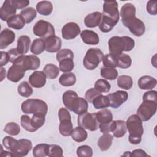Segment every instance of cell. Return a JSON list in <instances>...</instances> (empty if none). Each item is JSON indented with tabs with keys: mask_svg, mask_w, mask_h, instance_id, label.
<instances>
[{
	"mask_svg": "<svg viewBox=\"0 0 157 157\" xmlns=\"http://www.w3.org/2000/svg\"><path fill=\"white\" fill-rule=\"evenodd\" d=\"M118 5L116 1H104L102 18L99 25V29L103 33H109L119 21L120 14Z\"/></svg>",
	"mask_w": 157,
	"mask_h": 157,
	"instance_id": "1",
	"label": "cell"
},
{
	"mask_svg": "<svg viewBox=\"0 0 157 157\" xmlns=\"http://www.w3.org/2000/svg\"><path fill=\"white\" fill-rule=\"evenodd\" d=\"M108 45L110 53L118 56L123 52L132 50L135 46V42L129 36H113L109 40Z\"/></svg>",
	"mask_w": 157,
	"mask_h": 157,
	"instance_id": "2",
	"label": "cell"
},
{
	"mask_svg": "<svg viewBox=\"0 0 157 157\" xmlns=\"http://www.w3.org/2000/svg\"><path fill=\"white\" fill-rule=\"evenodd\" d=\"M126 128L129 132V142L134 145L140 143L144 134L142 121L137 114L129 117L126 122Z\"/></svg>",
	"mask_w": 157,
	"mask_h": 157,
	"instance_id": "3",
	"label": "cell"
},
{
	"mask_svg": "<svg viewBox=\"0 0 157 157\" xmlns=\"http://www.w3.org/2000/svg\"><path fill=\"white\" fill-rule=\"evenodd\" d=\"M21 109L25 114H44L47 115L48 105L47 103L39 99H28L23 101L21 105Z\"/></svg>",
	"mask_w": 157,
	"mask_h": 157,
	"instance_id": "4",
	"label": "cell"
},
{
	"mask_svg": "<svg viewBox=\"0 0 157 157\" xmlns=\"http://www.w3.org/2000/svg\"><path fill=\"white\" fill-rule=\"evenodd\" d=\"M103 58L104 53L99 48H91L87 50L83 58V66L88 70H94L99 66Z\"/></svg>",
	"mask_w": 157,
	"mask_h": 157,
	"instance_id": "5",
	"label": "cell"
},
{
	"mask_svg": "<svg viewBox=\"0 0 157 157\" xmlns=\"http://www.w3.org/2000/svg\"><path fill=\"white\" fill-rule=\"evenodd\" d=\"M157 109V101L143 99L137 110V115L142 121H147L155 114Z\"/></svg>",
	"mask_w": 157,
	"mask_h": 157,
	"instance_id": "6",
	"label": "cell"
},
{
	"mask_svg": "<svg viewBox=\"0 0 157 157\" xmlns=\"http://www.w3.org/2000/svg\"><path fill=\"white\" fill-rule=\"evenodd\" d=\"M59 120V131L63 136H69L73 130V125L71 121V116L66 108L61 107L58 111Z\"/></svg>",
	"mask_w": 157,
	"mask_h": 157,
	"instance_id": "7",
	"label": "cell"
},
{
	"mask_svg": "<svg viewBox=\"0 0 157 157\" xmlns=\"http://www.w3.org/2000/svg\"><path fill=\"white\" fill-rule=\"evenodd\" d=\"M33 32L35 36L44 40L55 34L53 26L48 21L44 20H39L35 23L33 28Z\"/></svg>",
	"mask_w": 157,
	"mask_h": 157,
	"instance_id": "8",
	"label": "cell"
},
{
	"mask_svg": "<svg viewBox=\"0 0 157 157\" xmlns=\"http://www.w3.org/2000/svg\"><path fill=\"white\" fill-rule=\"evenodd\" d=\"M77 123L79 126L91 131H96L99 126V123L96 119V112H85L79 115L77 118Z\"/></svg>",
	"mask_w": 157,
	"mask_h": 157,
	"instance_id": "9",
	"label": "cell"
},
{
	"mask_svg": "<svg viewBox=\"0 0 157 157\" xmlns=\"http://www.w3.org/2000/svg\"><path fill=\"white\" fill-rule=\"evenodd\" d=\"M13 64L20 65L25 71L28 70H36L40 67V60L35 55H21Z\"/></svg>",
	"mask_w": 157,
	"mask_h": 157,
	"instance_id": "10",
	"label": "cell"
},
{
	"mask_svg": "<svg viewBox=\"0 0 157 157\" xmlns=\"http://www.w3.org/2000/svg\"><path fill=\"white\" fill-rule=\"evenodd\" d=\"M122 23L125 27L128 28L130 32L135 36H142L145 31V26L144 23L136 17L126 21H122Z\"/></svg>",
	"mask_w": 157,
	"mask_h": 157,
	"instance_id": "11",
	"label": "cell"
},
{
	"mask_svg": "<svg viewBox=\"0 0 157 157\" xmlns=\"http://www.w3.org/2000/svg\"><path fill=\"white\" fill-rule=\"evenodd\" d=\"M107 96L109 100V106L112 108L117 109L128 100V94L125 91L118 90L114 93L107 94Z\"/></svg>",
	"mask_w": 157,
	"mask_h": 157,
	"instance_id": "12",
	"label": "cell"
},
{
	"mask_svg": "<svg viewBox=\"0 0 157 157\" xmlns=\"http://www.w3.org/2000/svg\"><path fill=\"white\" fill-rule=\"evenodd\" d=\"M80 33L78 25L75 22H69L65 24L61 29L62 37L66 40H71L75 38Z\"/></svg>",
	"mask_w": 157,
	"mask_h": 157,
	"instance_id": "13",
	"label": "cell"
},
{
	"mask_svg": "<svg viewBox=\"0 0 157 157\" xmlns=\"http://www.w3.org/2000/svg\"><path fill=\"white\" fill-rule=\"evenodd\" d=\"M25 73V71L20 65L13 64L8 69L7 77L9 80L17 83L24 77Z\"/></svg>",
	"mask_w": 157,
	"mask_h": 157,
	"instance_id": "14",
	"label": "cell"
},
{
	"mask_svg": "<svg viewBox=\"0 0 157 157\" xmlns=\"http://www.w3.org/2000/svg\"><path fill=\"white\" fill-rule=\"evenodd\" d=\"M28 80L29 83L32 86L39 88L43 87L45 85L47 77L43 71H36L29 75Z\"/></svg>",
	"mask_w": 157,
	"mask_h": 157,
	"instance_id": "15",
	"label": "cell"
},
{
	"mask_svg": "<svg viewBox=\"0 0 157 157\" xmlns=\"http://www.w3.org/2000/svg\"><path fill=\"white\" fill-rule=\"evenodd\" d=\"M88 108V104L87 101L83 98L77 96L74 99L69 110L79 115L86 112Z\"/></svg>",
	"mask_w": 157,
	"mask_h": 157,
	"instance_id": "16",
	"label": "cell"
},
{
	"mask_svg": "<svg viewBox=\"0 0 157 157\" xmlns=\"http://www.w3.org/2000/svg\"><path fill=\"white\" fill-rule=\"evenodd\" d=\"M110 132L117 138L123 137L127 132L126 122L121 120H112L110 124Z\"/></svg>",
	"mask_w": 157,
	"mask_h": 157,
	"instance_id": "17",
	"label": "cell"
},
{
	"mask_svg": "<svg viewBox=\"0 0 157 157\" xmlns=\"http://www.w3.org/2000/svg\"><path fill=\"white\" fill-rule=\"evenodd\" d=\"M45 44V50L50 53L58 52L60 50L62 44L61 39L53 35L44 39Z\"/></svg>",
	"mask_w": 157,
	"mask_h": 157,
	"instance_id": "18",
	"label": "cell"
},
{
	"mask_svg": "<svg viewBox=\"0 0 157 157\" xmlns=\"http://www.w3.org/2000/svg\"><path fill=\"white\" fill-rule=\"evenodd\" d=\"M17 9L12 4L10 0H6L0 8V18L2 21H7L9 18L16 15Z\"/></svg>",
	"mask_w": 157,
	"mask_h": 157,
	"instance_id": "19",
	"label": "cell"
},
{
	"mask_svg": "<svg viewBox=\"0 0 157 157\" xmlns=\"http://www.w3.org/2000/svg\"><path fill=\"white\" fill-rule=\"evenodd\" d=\"M15 39L14 32L8 28L4 29L0 33V48L4 49L12 44Z\"/></svg>",
	"mask_w": 157,
	"mask_h": 157,
	"instance_id": "20",
	"label": "cell"
},
{
	"mask_svg": "<svg viewBox=\"0 0 157 157\" xmlns=\"http://www.w3.org/2000/svg\"><path fill=\"white\" fill-rule=\"evenodd\" d=\"M80 37L82 41L88 45H97L99 42L98 34L91 30L85 29L80 33Z\"/></svg>",
	"mask_w": 157,
	"mask_h": 157,
	"instance_id": "21",
	"label": "cell"
},
{
	"mask_svg": "<svg viewBox=\"0 0 157 157\" xmlns=\"http://www.w3.org/2000/svg\"><path fill=\"white\" fill-rule=\"evenodd\" d=\"M102 18V13L99 12H94L88 14L84 18V23L88 28H95L99 25Z\"/></svg>",
	"mask_w": 157,
	"mask_h": 157,
	"instance_id": "22",
	"label": "cell"
},
{
	"mask_svg": "<svg viewBox=\"0 0 157 157\" xmlns=\"http://www.w3.org/2000/svg\"><path fill=\"white\" fill-rule=\"evenodd\" d=\"M156 79L150 75H143L138 80V86L141 90H151L156 86Z\"/></svg>",
	"mask_w": 157,
	"mask_h": 157,
	"instance_id": "23",
	"label": "cell"
},
{
	"mask_svg": "<svg viewBox=\"0 0 157 157\" xmlns=\"http://www.w3.org/2000/svg\"><path fill=\"white\" fill-rule=\"evenodd\" d=\"M136 7L131 3L124 4L120 9V17L121 22L126 21L132 17H136Z\"/></svg>",
	"mask_w": 157,
	"mask_h": 157,
	"instance_id": "24",
	"label": "cell"
},
{
	"mask_svg": "<svg viewBox=\"0 0 157 157\" xmlns=\"http://www.w3.org/2000/svg\"><path fill=\"white\" fill-rule=\"evenodd\" d=\"M19 142L20 146L17 151L14 153V157H23L26 156L33 147L32 142L29 139H21L19 140Z\"/></svg>",
	"mask_w": 157,
	"mask_h": 157,
	"instance_id": "25",
	"label": "cell"
},
{
	"mask_svg": "<svg viewBox=\"0 0 157 157\" xmlns=\"http://www.w3.org/2000/svg\"><path fill=\"white\" fill-rule=\"evenodd\" d=\"M25 24V20L20 14L15 15L7 21V25L9 28L17 30H20L23 28Z\"/></svg>",
	"mask_w": 157,
	"mask_h": 157,
	"instance_id": "26",
	"label": "cell"
},
{
	"mask_svg": "<svg viewBox=\"0 0 157 157\" xmlns=\"http://www.w3.org/2000/svg\"><path fill=\"white\" fill-rule=\"evenodd\" d=\"M31 44V39L29 36L23 35L20 36L17 40V49L18 52L21 54L25 55L28 53Z\"/></svg>",
	"mask_w": 157,
	"mask_h": 157,
	"instance_id": "27",
	"label": "cell"
},
{
	"mask_svg": "<svg viewBox=\"0 0 157 157\" xmlns=\"http://www.w3.org/2000/svg\"><path fill=\"white\" fill-rule=\"evenodd\" d=\"M2 145L7 150L12 152L13 157L20 146L19 140H17L10 136H5L2 139Z\"/></svg>",
	"mask_w": 157,
	"mask_h": 157,
	"instance_id": "28",
	"label": "cell"
},
{
	"mask_svg": "<svg viewBox=\"0 0 157 157\" xmlns=\"http://www.w3.org/2000/svg\"><path fill=\"white\" fill-rule=\"evenodd\" d=\"M96 117L99 125L108 124L113 120V115L111 111L107 109H104L96 112Z\"/></svg>",
	"mask_w": 157,
	"mask_h": 157,
	"instance_id": "29",
	"label": "cell"
},
{
	"mask_svg": "<svg viewBox=\"0 0 157 157\" xmlns=\"http://www.w3.org/2000/svg\"><path fill=\"white\" fill-rule=\"evenodd\" d=\"M113 139V136H112L109 133L104 134L99 138L97 145L101 151H106L109 150L111 147Z\"/></svg>",
	"mask_w": 157,
	"mask_h": 157,
	"instance_id": "30",
	"label": "cell"
},
{
	"mask_svg": "<svg viewBox=\"0 0 157 157\" xmlns=\"http://www.w3.org/2000/svg\"><path fill=\"white\" fill-rule=\"evenodd\" d=\"M53 5L50 1H42L37 2L36 5V10L42 15L48 16L50 15L53 11Z\"/></svg>",
	"mask_w": 157,
	"mask_h": 157,
	"instance_id": "31",
	"label": "cell"
},
{
	"mask_svg": "<svg viewBox=\"0 0 157 157\" xmlns=\"http://www.w3.org/2000/svg\"><path fill=\"white\" fill-rule=\"evenodd\" d=\"M71 136L74 141L77 142H82L87 139L88 133L83 128L78 126L73 129Z\"/></svg>",
	"mask_w": 157,
	"mask_h": 157,
	"instance_id": "32",
	"label": "cell"
},
{
	"mask_svg": "<svg viewBox=\"0 0 157 157\" xmlns=\"http://www.w3.org/2000/svg\"><path fill=\"white\" fill-rule=\"evenodd\" d=\"M44 50H45V44L44 39L39 38L33 41L30 47V51L33 54L35 55H40Z\"/></svg>",
	"mask_w": 157,
	"mask_h": 157,
	"instance_id": "33",
	"label": "cell"
},
{
	"mask_svg": "<svg viewBox=\"0 0 157 157\" xmlns=\"http://www.w3.org/2000/svg\"><path fill=\"white\" fill-rule=\"evenodd\" d=\"M76 82V76L72 72H66L63 74L59 78V83L63 86H73Z\"/></svg>",
	"mask_w": 157,
	"mask_h": 157,
	"instance_id": "34",
	"label": "cell"
},
{
	"mask_svg": "<svg viewBox=\"0 0 157 157\" xmlns=\"http://www.w3.org/2000/svg\"><path fill=\"white\" fill-rule=\"evenodd\" d=\"M59 68L53 64H47L44 69L43 72L45 74L47 78L52 80L56 78L59 74Z\"/></svg>",
	"mask_w": 157,
	"mask_h": 157,
	"instance_id": "35",
	"label": "cell"
},
{
	"mask_svg": "<svg viewBox=\"0 0 157 157\" xmlns=\"http://www.w3.org/2000/svg\"><path fill=\"white\" fill-rule=\"evenodd\" d=\"M92 104L96 109H105L109 107L110 102L107 96H104L102 94L96 97L92 101Z\"/></svg>",
	"mask_w": 157,
	"mask_h": 157,
	"instance_id": "36",
	"label": "cell"
},
{
	"mask_svg": "<svg viewBox=\"0 0 157 157\" xmlns=\"http://www.w3.org/2000/svg\"><path fill=\"white\" fill-rule=\"evenodd\" d=\"M117 85L122 89L128 90H130L133 85V80L131 76L126 75H121L118 77Z\"/></svg>",
	"mask_w": 157,
	"mask_h": 157,
	"instance_id": "37",
	"label": "cell"
},
{
	"mask_svg": "<svg viewBox=\"0 0 157 157\" xmlns=\"http://www.w3.org/2000/svg\"><path fill=\"white\" fill-rule=\"evenodd\" d=\"M49 145L47 144H39L36 145L33 150V155L34 157L48 156Z\"/></svg>",
	"mask_w": 157,
	"mask_h": 157,
	"instance_id": "38",
	"label": "cell"
},
{
	"mask_svg": "<svg viewBox=\"0 0 157 157\" xmlns=\"http://www.w3.org/2000/svg\"><path fill=\"white\" fill-rule=\"evenodd\" d=\"M101 76L106 80H115L117 78L118 73L117 70L114 67H104L100 71Z\"/></svg>",
	"mask_w": 157,
	"mask_h": 157,
	"instance_id": "39",
	"label": "cell"
},
{
	"mask_svg": "<svg viewBox=\"0 0 157 157\" xmlns=\"http://www.w3.org/2000/svg\"><path fill=\"white\" fill-rule=\"evenodd\" d=\"M17 91L21 96L25 98H29L33 93V88L26 81H23L18 85Z\"/></svg>",
	"mask_w": 157,
	"mask_h": 157,
	"instance_id": "40",
	"label": "cell"
},
{
	"mask_svg": "<svg viewBox=\"0 0 157 157\" xmlns=\"http://www.w3.org/2000/svg\"><path fill=\"white\" fill-rule=\"evenodd\" d=\"M78 95L77 93L72 90H67L63 93L62 96V101L63 104L67 109L69 110L74 99Z\"/></svg>",
	"mask_w": 157,
	"mask_h": 157,
	"instance_id": "41",
	"label": "cell"
},
{
	"mask_svg": "<svg viewBox=\"0 0 157 157\" xmlns=\"http://www.w3.org/2000/svg\"><path fill=\"white\" fill-rule=\"evenodd\" d=\"M20 15L23 17L26 23H29L36 17L37 12L33 7H29L23 9L20 12Z\"/></svg>",
	"mask_w": 157,
	"mask_h": 157,
	"instance_id": "42",
	"label": "cell"
},
{
	"mask_svg": "<svg viewBox=\"0 0 157 157\" xmlns=\"http://www.w3.org/2000/svg\"><path fill=\"white\" fill-rule=\"evenodd\" d=\"M117 58V67L121 69H127L132 64V59L129 55L121 53L118 56Z\"/></svg>",
	"mask_w": 157,
	"mask_h": 157,
	"instance_id": "43",
	"label": "cell"
},
{
	"mask_svg": "<svg viewBox=\"0 0 157 157\" xmlns=\"http://www.w3.org/2000/svg\"><path fill=\"white\" fill-rule=\"evenodd\" d=\"M31 121L32 126L37 131L44 124L45 121V115L40 113L33 114L31 118Z\"/></svg>",
	"mask_w": 157,
	"mask_h": 157,
	"instance_id": "44",
	"label": "cell"
},
{
	"mask_svg": "<svg viewBox=\"0 0 157 157\" xmlns=\"http://www.w3.org/2000/svg\"><path fill=\"white\" fill-rule=\"evenodd\" d=\"M59 70L63 73L70 72L74 67V61L70 58H66L59 61Z\"/></svg>",
	"mask_w": 157,
	"mask_h": 157,
	"instance_id": "45",
	"label": "cell"
},
{
	"mask_svg": "<svg viewBox=\"0 0 157 157\" xmlns=\"http://www.w3.org/2000/svg\"><path fill=\"white\" fill-rule=\"evenodd\" d=\"M94 88L100 93H108L110 90L111 86L107 80L101 78L96 81Z\"/></svg>",
	"mask_w": 157,
	"mask_h": 157,
	"instance_id": "46",
	"label": "cell"
},
{
	"mask_svg": "<svg viewBox=\"0 0 157 157\" xmlns=\"http://www.w3.org/2000/svg\"><path fill=\"white\" fill-rule=\"evenodd\" d=\"M102 63L104 67H117V56L109 53L104 56L102 59Z\"/></svg>",
	"mask_w": 157,
	"mask_h": 157,
	"instance_id": "47",
	"label": "cell"
},
{
	"mask_svg": "<svg viewBox=\"0 0 157 157\" xmlns=\"http://www.w3.org/2000/svg\"><path fill=\"white\" fill-rule=\"evenodd\" d=\"M4 131L10 136H17L20 132V127L17 123L9 122L5 125Z\"/></svg>",
	"mask_w": 157,
	"mask_h": 157,
	"instance_id": "48",
	"label": "cell"
},
{
	"mask_svg": "<svg viewBox=\"0 0 157 157\" xmlns=\"http://www.w3.org/2000/svg\"><path fill=\"white\" fill-rule=\"evenodd\" d=\"M76 153L79 157H91L93 156V150L89 145H83L77 148Z\"/></svg>",
	"mask_w": 157,
	"mask_h": 157,
	"instance_id": "49",
	"label": "cell"
},
{
	"mask_svg": "<svg viewBox=\"0 0 157 157\" xmlns=\"http://www.w3.org/2000/svg\"><path fill=\"white\" fill-rule=\"evenodd\" d=\"M20 123L23 129L27 131L33 132L36 131L32 126L31 118L28 115H23L20 118Z\"/></svg>",
	"mask_w": 157,
	"mask_h": 157,
	"instance_id": "50",
	"label": "cell"
},
{
	"mask_svg": "<svg viewBox=\"0 0 157 157\" xmlns=\"http://www.w3.org/2000/svg\"><path fill=\"white\" fill-rule=\"evenodd\" d=\"M63 156V150L62 148L56 144L49 145L48 156L49 157H61Z\"/></svg>",
	"mask_w": 157,
	"mask_h": 157,
	"instance_id": "51",
	"label": "cell"
},
{
	"mask_svg": "<svg viewBox=\"0 0 157 157\" xmlns=\"http://www.w3.org/2000/svg\"><path fill=\"white\" fill-rule=\"evenodd\" d=\"M56 58L57 61L59 62L62 59L70 58L73 59H74V53L73 52L68 48H64L61 49L59 50L56 55Z\"/></svg>",
	"mask_w": 157,
	"mask_h": 157,
	"instance_id": "52",
	"label": "cell"
},
{
	"mask_svg": "<svg viewBox=\"0 0 157 157\" xmlns=\"http://www.w3.org/2000/svg\"><path fill=\"white\" fill-rule=\"evenodd\" d=\"M101 94V93H100L99 91H98L96 89H95L94 88H91L88 89L85 94V99L88 102L90 103H92L93 100L97 97L98 96Z\"/></svg>",
	"mask_w": 157,
	"mask_h": 157,
	"instance_id": "53",
	"label": "cell"
},
{
	"mask_svg": "<svg viewBox=\"0 0 157 157\" xmlns=\"http://www.w3.org/2000/svg\"><path fill=\"white\" fill-rule=\"evenodd\" d=\"M157 1L150 0L147 2L146 6V9L148 13L151 15H156L157 14V9H156Z\"/></svg>",
	"mask_w": 157,
	"mask_h": 157,
	"instance_id": "54",
	"label": "cell"
},
{
	"mask_svg": "<svg viewBox=\"0 0 157 157\" xmlns=\"http://www.w3.org/2000/svg\"><path fill=\"white\" fill-rule=\"evenodd\" d=\"M12 4L16 9H21L29 4L28 0H10Z\"/></svg>",
	"mask_w": 157,
	"mask_h": 157,
	"instance_id": "55",
	"label": "cell"
},
{
	"mask_svg": "<svg viewBox=\"0 0 157 157\" xmlns=\"http://www.w3.org/2000/svg\"><path fill=\"white\" fill-rule=\"evenodd\" d=\"M9 58V61L12 63V64L16 61V59L20 56L21 54H20L17 48H11L8 52Z\"/></svg>",
	"mask_w": 157,
	"mask_h": 157,
	"instance_id": "56",
	"label": "cell"
},
{
	"mask_svg": "<svg viewBox=\"0 0 157 157\" xmlns=\"http://www.w3.org/2000/svg\"><path fill=\"white\" fill-rule=\"evenodd\" d=\"M143 99H150L157 101V92L155 90H151L144 93L143 97Z\"/></svg>",
	"mask_w": 157,
	"mask_h": 157,
	"instance_id": "57",
	"label": "cell"
},
{
	"mask_svg": "<svg viewBox=\"0 0 157 157\" xmlns=\"http://www.w3.org/2000/svg\"><path fill=\"white\" fill-rule=\"evenodd\" d=\"M131 156L134 157H147L150 156L147 155L146 152L142 149H135L132 152H131Z\"/></svg>",
	"mask_w": 157,
	"mask_h": 157,
	"instance_id": "58",
	"label": "cell"
},
{
	"mask_svg": "<svg viewBox=\"0 0 157 157\" xmlns=\"http://www.w3.org/2000/svg\"><path fill=\"white\" fill-rule=\"evenodd\" d=\"M1 58L0 64H1V66L2 67L3 66L7 64V63L9 61V58L8 53L6 52L1 51Z\"/></svg>",
	"mask_w": 157,
	"mask_h": 157,
	"instance_id": "59",
	"label": "cell"
},
{
	"mask_svg": "<svg viewBox=\"0 0 157 157\" xmlns=\"http://www.w3.org/2000/svg\"><path fill=\"white\" fill-rule=\"evenodd\" d=\"M1 153H0V156L1 157H3V156H10V157H13V153L12 151H4L2 150V145H1Z\"/></svg>",
	"mask_w": 157,
	"mask_h": 157,
	"instance_id": "60",
	"label": "cell"
},
{
	"mask_svg": "<svg viewBox=\"0 0 157 157\" xmlns=\"http://www.w3.org/2000/svg\"><path fill=\"white\" fill-rule=\"evenodd\" d=\"M1 82H2L3 80H4V78L6 77V69H4L2 67H1Z\"/></svg>",
	"mask_w": 157,
	"mask_h": 157,
	"instance_id": "61",
	"label": "cell"
},
{
	"mask_svg": "<svg viewBox=\"0 0 157 157\" xmlns=\"http://www.w3.org/2000/svg\"><path fill=\"white\" fill-rule=\"evenodd\" d=\"M123 156H131V152L130 151H126Z\"/></svg>",
	"mask_w": 157,
	"mask_h": 157,
	"instance_id": "62",
	"label": "cell"
}]
</instances>
